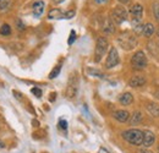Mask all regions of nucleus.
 I'll use <instances>...</instances> for the list:
<instances>
[{"instance_id":"nucleus-1","label":"nucleus","mask_w":159,"mask_h":153,"mask_svg":"<svg viewBox=\"0 0 159 153\" xmlns=\"http://www.w3.org/2000/svg\"><path fill=\"white\" fill-rule=\"evenodd\" d=\"M122 138L134 146H142L143 131H141L139 129H129L122 132Z\"/></svg>"},{"instance_id":"nucleus-2","label":"nucleus","mask_w":159,"mask_h":153,"mask_svg":"<svg viewBox=\"0 0 159 153\" xmlns=\"http://www.w3.org/2000/svg\"><path fill=\"white\" fill-rule=\"evenodd\" d=\"M118 43L125 50H131V49H134L136 47L137 39H136V36H134V35H131L129 32H125V33H122V35L119 36Z\"/></svg>"},{"instance_id":"nucleus-3","label":"nucleus","mask_w":159,"mask_h":153,"mask_svg":"<svg viewBox=\"0 0 159 153\" xmlns=\"http://www.w3.org/2000/svg\"><path fill=\"white\" fill-rule=\"evenodd\" d=\"M147 64H148L147 57H146L144 52H142V50L136 52L131 58V66L135 70H144L147 67Z\"/></svg>"},{"instance_id":"nucleus-4","label":"nucleus","mask_w":159,"mask_h":153,"mask_svg":"<svg viewBox=\"0 0 159 153\" xmlns=\"http://www.w3.org/2000/svg\"><path fill=\"white\" fill-rule=\"evenodd\" d=\"M108 47H109V43H108V40L104 37H99V38L97 39L96 52H94V61L96 63H99L100 60H102V58L104 57Z\"/></svg>"},{"instance_id":"nucleus-5","label":"nucleus","mask_w":159,"mask_h":153,"mask_svg":"<svg viewBox=\"0 0 159 153\" xmlns=\"http://www.w3.org/2000/svg\"><path fill=\"white\" fill-rule=\"evenodd\" d=\"M127 20V11L124 6H115L114 10L111 11V21L116 25H121L124 21Z\"/></svg>"},{"instance_id":"nucleus-6","label":"nucleus","mask_w":159,"mask_h":153,"mask_svg":"<svg viewBox=\"0 0 159 153\" xmlns=\"http://www.w3.org/2000/svg\"><path fill=\"white\" fill-rule=\"evenodd\" d=\"M120 61L119 58V53H118V49L115 47L110 48L109 53H108V57H107V60H105V67L107 69H113L115 67Z\"/></svg>"},{"instance_id":"nucleus-7","label":"nucleus","mask_w":159,"mask_h":153,"mask_svg":"<svg viewBox=\"0 0 159 153\" xmlns=\"http://www.w3.org/2000/svg\"><path fill=\"white\" fill-rule=\"evenodd\" d=\"M77 91H79V80H77V75H71L70 80H69V85H67V88H66V97L69 99H72L75 98L77 95Z\"/></svg>"},{"instance_id":"nucleus-8","label":"nucleus","mask_w":159,"mask_h":153,"mask_svg":"<svg viewBox=\"0 0 159 153\" xmlns=\"http://www.w3.org/2000/svg\"><path fill=\"white\" fill-rule=\"evenodd\" d=\"M130 14L132 15L134 17V23H137L142 19V15H143V6L141 4H135L132 5V7L130 9Z\"/></svg>"},{"instance_id":"nucleus-9","label":"nucleus","mask_w":159,"mask_h":153,"mask_svg":"<svg viewBox=\"0 0 159 153\" xmlns=\"http://www.w3.org/2000/svg\"><path fill=\"white\" fill-rule=\"evenodd\" d=\"M154 142H156V135L153 134L152 131H149V130H144L143 131V142H142V146L151 147L152 145H154Z\"/></svg>"},{"instance_id":"nucleus-10","label":"nucleus","mask_w":159,"mask_h":153,"mask_svg":"<svg viewBox=\"0 0 159 153\" xmlns=\"http://www.w3.org/2000/svg\"><path fill=\"white\" fill-rule=\"evenodd\" d=\"M144 85H146V77L141 76V75L131 77L129 81V86H131L134 88H139V87H142Z\"/></svg>"},{"instance_id":"nucleus-11","label":"nucleus","mask_w":159,"mask_h":153,"mask_svg":"<svg viewBox=\"0 0 159 153\" xmlns=\"http://www.w3.org/2000/svg\"><path fill=\"white\" fill-rule=\"evenodd\" d=\"M114 118L120 123H126L130 119V113L127 110H116L114 113Z\"/></svg>"},{"instance_id":"nucleus-12","label":"nucleus","mask_w":159,"mask_h":153,"mask_svg":"<svg viewBox=\"0 0 159 153\" xmlns=\"http://www.w3.org/2000/svg\"><path fill=\"white\" fill-rule=\"evenodd\" d=\"M44 2L43 1H36L34 4H33V7H32V10H33V15L36 16V17H39L40 15L43 14V11H44Z\"/></svg>"},{"instance_id":"nucleus-13","label":"nucleus","mask_w":159,"mask_h":153,"mask_svg":"<svg viewBox=\"0 0 159 153\" xmlns=\"http://www.w3.org/2000/svg\"><path fill=\"white\" fill-rule=\"evenodd\" d=\"M119 102L122 105H130L134 102V96L130 92H125L119 97Z\"/></svg>"},{"instance_id":"nucleus-14","label":"nucleus","mask_w":159,"mask_h":153,"mask_svg":"<svg viewBox=\"0 0 159 153\" xmlns=\"http://www.w3.org/2000/svg\"><path fill=\"white\" fill-rule=\"evenodd\" d=\"M142 35H143L144 37H147V38H151V37L154 35V25H153V23H151V22L146 23V25L143 26Z\"/></svg>"},{"instance_id":"nucleus-15","label":"nucleus","mask_w":159,"mask_h":153,"mask_svg":"<svg viewBox=\"0 0 159 153\" xmlns=\"http://www.w3.org/2000/svg\"><path fill=\"white\" fill-rule=\"evenodd\" d=\"M147 110L149 112V114L154 118H158L159 116V105L157 103H148L147 105Z\"/></svg>"},{"instance_id":"nucleus-16","label":"nucleus","mask_w":159,"mask_h":153,"mask_svg":"<svg viewBox=\"0 0 159 153\" xmlns=\"http://www.w3.org/2000/svg\"><path fill=\"white\" fill-rule=\"evenodd\" d=\"M130 125H137L142 121V113L141 112H135L132 115H130Z\"/></svg>"},{"instance_id":"nucleus-17","label":"nucleus","mask_w":159,"mask_h":153,"mask_svg":"<svg viewBox=\"0 0 159 153\" xmlns=\"http://www.w3.org/2000/svg\"><path fill=\"white\" fill-rule=\"evenodd\" d=\"M48 17L49 19H64V12L59 9H53L49 11Z\"/></svg>"},{"instance_id":"nucleus-18","label":"nucleus","mask_w":159,"mask_h":153,"mask_svg":"<svg viewBox=\"0 0 159 153\" xmlns=\"http://www.w3.org/2000/svg\"><path fill=\"white\" fill-rule=\"evenodd\" d=\"M114 30H115V28H114V22H113L111 20L108 19L105 21V23H104L103 31H104L105 33H109V35H110V33H114Z\"/></svg>"},{"instance_id":"nucleus-19","label":"nucleus","mask_w":159,"mask_h":153,"mask_svg":"<svg viewBox=\"0 0 159 153\" xmlns=\"http://www.w3.org/2000/svg\"><path fill=\"white\" fill-rule=\"evenodd\" d=\"M12 4V0H0V12L7 11Z\"/></svg>"},{"instance_id":"nucleus-20","label":"nucleus","mask_w":159,"mask_h":153,"mask_svg":"<svg viewBox=\"0 0 159 153\" xmlns=\"http://www.w3.org/2000/svg\"><path fill=\"white\" fill-rule=\"evenodd\" d=\"M10 33H11V27L7 23H5L0 27V35L1 36H9Z\"/></svg>"},{"instance_id":"nucleus-21","label":"nucleus","mask_w":159,"mask_h":153,"mask_svg":"<svg viewBox=\"0 0 159 153\" xmlns=\"http://www.w3.org/2000/svg\"><path fill=\"white\" fill-rule=\"evenodd\" d=\"M60 70H61V66H60V65H58L57 67H54V69H53V71L49 74V78H52V80H53V78H55V77L60 74Z\"/></svg>"},{"instance_id":"nucleus-22","label":"nucleus","mask_w":159,"mask_h":153,"mask_svg":"<svg viewBox=\"0 0 159 153\" xmlns=\"http://www.w3.org/2000/svg\"><path fill=\"white\" fill-rule=\"evenodd\" d=\"M153 15H154V17L157 21H159V2H154L153 4Z\"/></svg>"},{"instance_id":"nucleus-23","label":"nucleus","mask_w":159,"mask_h":153,"mask_svg":"<svg viewBox=\"0 0 159 153\" xmlns=\"http://www.w3.org/2000/svg\"><path fill=\"white\" fill-rule=\"evenodd\" d=\"M75 11L74 10H70V11H66V12H64V19H72L74 16H75Z\"/></svg>"},{"instance_id":"nucleus-24","label":"nucleus","mask_w":159,"mask_h":153,"mask_svg":"<svg viewBox=\"0 0 159 153\" xmlns=\"http://www.w3.org/2000/svg\"><path fill=\"white\" fill-rule=\"evenodd\" d=\"M75 39H76V32H75V31H71V33H70V38H69V40H67L69 45H71V44L75 42Z\"/></svg>"},{"instance_id":"nucleus-25","label":"nucleus","mask_w":159,"mask_h":153,"mask_svg":"<svg viewBox=\"0 0 159 153\" xmlns=\"http://www.w3.org/2000/svg\"><path fill=\"white\" fill-rule=\"evenodd\" d=\"M31 92H32V93H33V95H34L36 97H38V98H39V97H42V91H40V88L33 87V88L31 90Z\"/></svg>"},{"instance_id":"nucleus-26","label":"nucleus","mask_w":159,"mask_h":153,"mask_svg":"<svg viewBox=\"0 0 159 153\" xmlns=\"http://www.w3.org/2000/svg\"><path fill=\"white\" fill-rule=\"evenodd\" d=\"M16 26H17V30L19 31H23L25 30V25H23V22L20 19L16 20Z\"/></svg>"},{"instance_id":"nucleus-27","label":"nucleus","mask_w":159,"mask_h":153,"mask_svg":"<svg viewBox=\"0 0 159 153\" xmlns=\"http://www.w3.org/2000/svg\"><path fill=\"white\" fill-rule=\"evenodd\" d=\"M88 72H89L91 75H93V76L103 77V74H102V72H99V71H97V70H92V69H89V70H88Z\"/></svg>"},{"instance_id":"nucleus-28","label":"nucleus","mask_w":159,"mask_h":153,"mask_svg":"<svg viewBox=\"0 0 159 153\" xmlns=\"http://www.w3.org/2000/svg\"><path fill=\"white\" fill-rule=\"evenodd\" d=\"M60 128L62 129V130H66L67 129V123L65 121V120H60Z\"/></svg>"},{"instance_id":"nucleus-29","label":"nucleus","mask_w":159,"mask_h":153,"mask_svg":"<svg viewBox=\"0 0 159 153\" xmlns=\"http://www.w3.org/2000/svg\"><path fill=\"white\" fill-rule=\"evenodd\" d=\"M137 153H153V152H151V151H148V150H139Z\"/></svg>"},{"instance_id":"nucleus-30","label":"nucleus","mask_w":159,"mask_h":153,"mask_svg":"<svg viewBox=\"0 0 159 153\" xmlns=\"http://www.w3.org/2000/svg\"><path fill=\"white\" fill-rule=\"evenodd\" d=\"M97 4H104V2H107L108 0H94Z\"/></svg>"},{"instance_id":"nucleus-31","label":"nucleus","mask_w":159,"mask_h":153,"mask_svg":"<svg viewBox=\"0 0 159 153\" xmlns=\"http://www.w3.org/2000/svg\"><path fill=\"white\" fill-rule=\"evenodd\" d=\"M99 153H110L108 150H105V148H100L99 150Z\"/></svg>"},{"instance_id":"nucleus-32","label":"nucleus","mask_w":159,"mask_h":153,"mask_svg":"<svg viewBox=\"0 0 159 153\" xmlns=\"http://www.w3.org/2000/svg\"><path fill=\"white\" fill-rule=\"evenodd\" d=\"M118 1H119V2H121V4H127L130 0H118Z\"/></svg>"},{"instance_id":"nucleus-33","label":"nucleus","mask_w":159,"mask_h":153,"mask_svg":"<svg viewBox=\"0 0 159 153\" xmlns=\"http://www.w3.org/2000/svg\"><path fill=\"white\" fill-rule=\"evenodd\" d=\"M4 147H5V143H4V142L0 140V148H4Z\"/></svg>"},{"instance_id":"nucleus-34","label":"nucleus","mask_w":159,"mask_h":153,"mask_svg":"<svg viewBox=\"0 0 159 153\" xmlns=\"http://www.w3.org/2000/svg\"><path fill=\"white\" fill-rule=\"evenodd\" d=\"M53 1H54V2H55V4H60V2H62V1H64V0H53Z\"/></svg>"},{"instance_id":"nucleus-35","label":"nucleus","mask_w":159,"mask_h":153,"mask_svg":"<svg viewBox=\"0 0 159 153\" xmlns=\"http://www.w3.org/2000/svg\"><path fill=\"white\" fill-rule=\"evenodd\" d=\"M158 36H159V28H158Z\"/></svg>"}]
</instances>
